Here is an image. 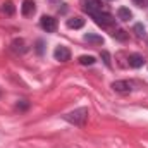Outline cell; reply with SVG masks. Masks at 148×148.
Wrapping results in <instances>:
<instances>
[{
    "mask_svg": "<svg viewBox=\"0 0 148 148\" xmlns=\"http://www.w3.org/2000/svg\"><path fill=\"white\" fill-rule=\"evenodd\" d=\"M133 2H134L138 7H147L148 5V0H133Z\"/></svg>",
    "mask_w": 148,
    "mask_h": 148,
    "instance_id": "ac0fdd59",
    "label": "cell"
},
{
    "mask_svg": "<svg viewBox=\"0 0 148 148\" xmlns=\"http://www.w3.org/2000/svg\"><path fill=\"white\" fill-rule=\"evenodd\" d=\"M36 52H38V53H43V41H38Z\"/></svg>",
    "mask_w": 148,
    "mask_h": 148,
    "instance_id": "d6986e66",
    "label": "cell"
},
{
    "mask_svg": "<svg viewBox=\"0 0 148 148\" xmlns=\"http://www.w3.org/2000/svg\"><path fill=\"white\" fill-rule=\"evenodd\" d=\"M53 57H55V60H59V62H67V60H71V52H69V48H66V47H57V48L53 50Z\"/></svg>",
    "mask_w": 148,
    "mask_h": 148,
    "instance_id": "277c9868",
    "label": "cell"
},
{
    "mask_svg": "<svg viewBox=\"0 0 148 148\" xmlns=\"http://www.w3.org/2000/svg\"><path fill=\"white\" fill-rule=\"evenodd\" d=\"M88 115H90L88 109H86V107H81V109H76V110L62 115V117H64V121L71 122L74 126H84V122L88 121Z\"/></svg>",
    "mask_w": 148,
    "mask_h": 148,
    "instance_id": "6da1fadb",
    "label": "cell"
},
{
    "mask_svg": "<svg viewBox=\"0 0 148 148\" xmlns=\"http://www.w3.org/2000/svg\"><path fill=\"white\" fill-rule=\"evenodd\" d=\"M40 26L47 33H55V29H57V19L52 17V16H43L40 19Z\"/></svg>",
    "mask_w": 148,
    "mask_h": 148,
    "instance_id": "3957f363",
    "label": "cell"
},
{
    "mask_svg": "<svg viewBox=\"0 0 148 148\" xmlns=\"http://www.w3.org/2000/svg\"><path fill=\"white\" fill-rule=\"evenodd\" d=\"M91 14V17L95 19V23L98 24V26H103V28H107V26H112L114 23H115V17L109 14V12H102V10H95V12H90Z\"/></svg>",
    "mask_w": 148,
    "mask_h": 148,
    "instance_id": "7a4b0ae2",
    "label": "cell"
},
{
    "mask_svg": "<svg viewBox=\"0 0 148 148\" xmlns=\"http://www.w3.org/2000/svg\"><path fill=\"white\" fill-rule=\"evenodd\" d=\"M134 31H136V35H138V36H145V35H147V33H145L143 24H134Z\"/></svg>",
    "mask_w": 148,
    "mask_h": 148,
    "instance_id": "9a60e30c",
    "label": "cell"
},
{
    "mask_svg": "<svg viewBox=\"0 0 148 148\" xmlns=\"http://www.w3.org/2000/svg\"><path fill=\"white\" fill-rule=\"evenodd\" d=\"M77 60H79L81 66H93V64L97 62V59H95L93 55H81Z\"/></svg>",
    "mask_w": 148,
    "mask_h": 148,
    "instance_id": "7c38bea8",
    "label": "cell"
},
{
    "mask_svg": "<svg viewBox=\"0 0 148 148\" xmlns=\"http://www.w3.org/2000/svg\"><path fill=\"white\" fill-rule=\"evenodd\" d=\"M102 59H103L105 66H109V67H110V53H109L107 50H103V52H102Z\"/></svg>",
    "mask_w": 148,
    "mask_h": 148,
    "instance_id": "2e32d148",
    "label": "cell"
},
{
    "mask_svg": "<svg viewBox=\"0 0 148 148\" xmlns=\"http://www.w3.org/2000/svg\"><path fill=\"white\" fill-rule=\"evenodd\" d=\"M112 88L119 93H126V91H131L133 90V83L131 81H114L112 83Z\"/></svg>",
    "mask_w": 148,
    "mask_h": 148,
    "instance_id": "5b68a950",
    "label": "cell"
},
{
    "mask_svg": "<svg viewBox=\"0 0 148 148\" xmlns=\"http://www.w3.org/2000/svg\"><path fill=\"white\" fill-rule=\"evenodd\" d=\"M83 26H84V19L79 17V16L67 19V28H71V29H81Z\"/></svg>",
    "mask_w": 148,
    "mask_h": 148,
    "instance_id": "ba28073f",
    "label": "cell"
},
{
    "mask_svg": "<svg viewBox=\"0 0 148 148\" xmlns=\"http://www.w3.org/2000/svg\"><path fill=\"white\" fill-rule=\"evenodd\" d=\"M117 17H119L121 21H129V19L133 17V12H131L127 7H119V10H117Z\"/></svg>",
    "mask_w": 148,
    "mask_h": 148,
    "instance_id": "9c48e42d",
    "label": "cell"
},
{
    "mask_svg": "<svg viewBox=\"0 0 148 148\" xmlns=\"http://www.w3.org/2000/svg\"><path fill=\"white\" fill-rule=\"evenodd\" d=\"M112 36L115 38V40H119V41H126V40H127V33H126L124 29H115V31L112 33Z\"/></svg>",
    "mask_w": 148,
    "mask_h": 148,
    "instance_id": "5bb4252c",
    "label": "cell"
},
{
    "mask_svg": "<svg viewBox=\"0 0 148 148\" xmlns=\"http://www.w3.org/2000/svg\"><path fill=\"white\" fill-rule=\"evenodd\" d=\"M29 107V103H28V100H21L19 103H17V109H21V110H26Z\"/></svg>",
    "mask_w": 148,
    "mask_h": 148,
    "instance_id": "e0dca14e",
    "label": "cell"
},
{
    "mask_svg": "<svg viewBox=\"0 0 148 148\" xmlns=\"http://www.w3.org/2000/svg\"><path fill=\"white\" fill-rule=\"evenodd\" d=\"M12 50L14 52H26V45H24V40L23 38H16L14 41H12Z\"/></svg>",
    "mask_w": 148,
    "mask_h": 148,
    "instance_id": "30bf717a",
    "label": "cell"
},
{
    "mask_svg": "<svg viewBox=\"0 0 148 148\" xmlns=\"http://www.w3.org/2000/svg\"><path fill=\"white\" fill-rule=\"evenodd\" d=\"M2 12H3V14H7V16H14V12H16V7H14V3H12L10 0L3 2V5H2Z\"/></svg>",
    "mask_w": 148,
    "mask_h": 148,
    "instance_id": "8fae6325",
    "label": "cell"
},
{
    "mask_svg": "<svg viewBox=\"0 0 148 148\" xmlns=\"http://www.w3.org/2000/svg\"><path fill=\"white\" fill-rule=\"evenodd\" d=\"M127 60H129V66L134 67V69H138V67H141V66L145 64V59H143V55H140V53H131Z\"/></svg>",
    "mask_w": 148,
    "mask_h": 148,
    "instance_id": "52a82bcc",
    "label": "cell"
},
{
    "mask_svg": "<svg viewBox=\"0 0 148 148\" xmlns=\"http://www.w3.org/2000/svg\"><path fill=\"white\" fill-rule=\"evenodd\" d=\"M84 40L86 41H90V43H95V45H102L103 43V38L102 36H98V35H84Z\"/></svg>",
    "mask_w": 148,
    "mask_h": 148,
    "instance_id": "4fadbf2b",
    "label": "cell"
},
{
    "mask_svg": "<svg viewBox=\"0 0 148 148\" xmlns=\"http://www.w3.org/2000/svg\"><path fill=\"white\" fill-rule=\"evenodd\" d=\"M35 10H36V7H35V2H33V0H24V2H23V5H21V12H23L24 17L33 16Z\"/></svg>",
    "mask_w": 148,
    "mask_h": 148,
    "instance_id": "8992f818",
    "label": "cell"
}]
</instances>
